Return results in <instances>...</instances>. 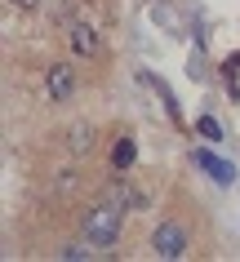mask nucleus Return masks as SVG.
Returning a JSON list of instances; mask_svg holds the SVG:
<instances>
[{"mask_svg": "<svg viewBox=\"0 0 240 262\" xmlns=\"http://www.w3.org/2000/svg\"><path fill=\"white\" fill-rule=\"evenodd\" d=\"M120 227H125V209L112 205V200H102V205H89L80 213V235H85L89 245L98 249H112L120 240Z\"/></svg>", "mask_w": 240, "mask_h": 262, "instance_id": "obj_1", "label": "nucleus"}, {"mask_svg": "<svg viewBox=\"0 0 240 262\" xmlns=\"http://www.w3.org/2000/svg\"><path fill=\"white\" fill-rule=\"evenodd\" d=\"M134 160H138V142L129 138V134H120L112 147V169L116 173H125V169H134Z\"/></svg>", "mask_w": 240, "mask_h": 262, "instance_id": "obj_8", "label": "nucleus"}, {"mask_svg": "<svg viewBox=\"0 0 240 262\" xmlns=\"http://www.w3.org/2000/svg\"><path fill=\"white\" fill-rule=\"evenodd\" d=\"M9 5H18V9H40L45 0H9Z\"/></svg>", "mask_w": 240, "mask_h": 262, "instance_id": "obj_11", "label": "nucleus"}, {"mask_svg": "<svg viewBox=\"0 0 240 262\" xmlns=\"http://www.w3.org/2000/svg\"><path fill=\"white\" fill-rule=\"evenodd\" d=\"M62 142H67L71 156H89V151H94V142H98V129H94L89 120H80V124H71L67 134H62Z\"/></svg>", "mask_w": 240, "mask_h": 262, "instance_id": "obj_7", "label": "nucleus"}, {"mask_svg": "<svg viewBox=\"0 0 240 262\" xmlns=\"http://www.w3.org/2000/svg\"><path fill=\"white\" fill-rule=\"evenodd\" d=\"M94 249H98V245H89V240H67V245L54 249V258H62V262H89V258H94Z\"/></svg>", "mask_w": 240, "mask_h": 262, "instance_id": "obj_9", "label": "nucleus"}, {"mask_svg": "<svg viewBox=\"0 0 240 262\" xmlns=\"http://www.w3.org/2000/svg\"><path fill=\"white\" fill-rule=\"evenodd\" d=\"M76 84H80V76H76V67H71V62H54V67L45 71V94L54 98V102L76 98Z\"/></svg>", "mask_w": 240, "mask_h": 262, "instance_id": "obj_3", "label": "nucleus"}, {"mask_svg": "<svg viewBox=\"0 0 240 262\" xmlns=\"http://www.w3.org/2000/svg\"><path fill=\"white\" fill-rule=\"evenodd\" d=\"M67 49H71L76 58H98V54H102V36H98L94 27H71V31H67Z\"/></svg>", "mask_w": 240, "mask_h": 262, "instance_id": "obj_5", "label": "nucleus"}, {"mask_svg": "<svg viewBox=\"0 0 240 262\" xmlns=\"http://www.w3.org/2000/svg\"><path fill=\"white\" fill-rule=\"evenodd\" d=\"M187 249H191V235H187L183 222H160L151 231V253L156 258H187Z\"/></svg>", "mask_w": 240, "mask_h": 262, "instance_id": "obj_2", "label": "nucleus"}, {"mask_svg": "<svg viewBox=\"0 0 240 262\" xmlns=\"http://www.w3.org/2000/svg\"><path fill=\"white\" fill-rule=\"evenodd\" d=\"M107 200H112V205H120L125 213H142V209H151V191L134 187L129 178H116L112 187H107Z\"/></svg>", "mask_w": 240, "mask_h": 262, "instance_id": "obj_4", "label": "nucleus"}, {"mask_svg": "<svg viewBox=\"0 0 240 262\" xmlns=\"http://www.w3.org/2000/svg\"><path fill=\"white\" fill-rule=\"evenodd\" d=\"M191 160H196V165L205 169V173H209L218 187H231V182H236V169L227 165V160H218L213 151H205V147H196V151H191Z\"/></svg>", "mask_w": 240, "mask_h": 262, "instance_id": "obj_6", "label": "nucleus"}, {"mask_svg": "<svg viewBox=\"0 0 240 262\" xmlns=\"http://www.w3.org/2000/svg\"><path fill=\"white\" fill-rule=\"evenodd\" d=\"M196 129H200V134H205L209 142H223V129H218V120H213V116H200Z\"/></svg>", "mask_w": 240, "mask_h": 262, "instance_id": "obj_10", "label": "nucleus"}]
</instances>
